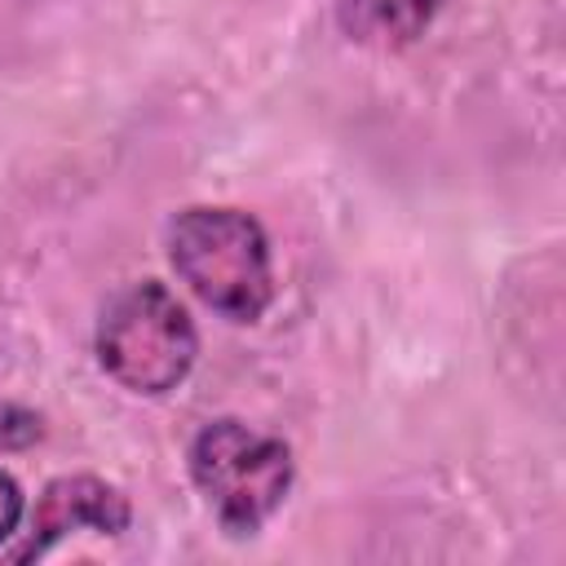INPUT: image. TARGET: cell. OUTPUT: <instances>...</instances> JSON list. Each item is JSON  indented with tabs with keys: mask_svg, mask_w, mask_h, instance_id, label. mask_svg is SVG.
Instances as JSON below:
<instances>
[{
	"mask_svg": "<svg viewBox=\"0 0 566 566\" xmlns=\"http://www.w3.org/2000/svg\"><path fill=\"white\" fill-rule=\"evenodd\" d=\"M133 522V504L128 495L97 478V473H66V478H53L40 495H35V509H31V531L18 548H9L4 557L9 562H31V557H44L57 539L75 535V531H97V535H124Z\"/></svg>",
	"mask_w": 566,
	"mask_h": 566,
	"instance_id": "277c9868",
	"label": "cell"
},
{
	"mask_svg": "<svg viewBox=\"0 0 566 566\" xmlns=\"http://www.w3.org/2000/svg\"><path fill=\"white\" fill-rule=\"evenodd\" d=\"M168 261L177 279L230 323H256L274 301L270 239L243 208H181L168 226Z\"/></svg>",
	"mask_w": 566,
	"mask_h": 566,
	"instance_id": "6da1fadb",
	"label": "cell"
},
{
	"mask_svg": "<svg viewBox=\"0 0 566 566\" xmlns=\"http://www.w3.org/2000/svg\"><path fill=\"white\" fill-rule=\"evenodd\" d=\"M447 0H336V22L354 44L407 49L416 44Z\"/></svg>",
	"mask_w": 566,
	"mask_h": 566,
	"instance_id": "5b68a950",
	"label": "cell"
},
{
	"mask_svg": "<svg viewBox=\"0 0 566 566\" xmlns=\"http://www.w3.org/2000/svg\"><path fill=\"white\" fill-rule=\"evenodd\" d=\"M190 478L199 495L208 500L212 517L221 522L226 535L248 539L256 535L287 500L296 460L292 447L274 433H261L234 416L208 420L186 451Z\"/></svg>",
	"mask_w": 566,
	"mask_h": 566,
	"instance_id": "7a4b0ae2",
	"label": "cell"
},
{
	"mask_svg": "<svg viewBox=\"0 0 566 566\" xmlns=\"http://www.w3.org/2000/svg\"><path fill=\"white\" fill-rule=\"evenodd\" d=\"M93 345L102 371L142 398L172 394L199 358L195 318L159 279H142L115 292L97 318Z\"/></svg>",
	"mask_w": 566,
	"mask_h": 566,
	"instance_id": "3957f363",
	"label": "cell"
},
{
	"mask_svg": "<svg viewBox=\"0 0 566 566\" xmlns=\"http://www.w3.org/2000/svg\"><path fill=\"white\" fill-rule=\"evenodd\" d=\"M22 517H27V495H22L18 478L0 469V544H4L9 535H18Z\"/></svg>",
	"mask_w": 566,
	"mask_h": 566,
	"instance_id": "52a82bcc",
	"label": "cell"
},
{
	"mask_svg": "<svg viewBox=\"0 0 566 566\" xmlns=\"http://www.w3.org/2000/svg\"><path fill=\"white\" fill-rule=\"evenodd\" d=\"M44 438V416L27 402L0 398V451H27Z\"/></svg>",
	"mask_w": 566,
	"mask_h": 566,
	"instance_id": "8992f818",
	"label": "cell"
}]
</instances>
